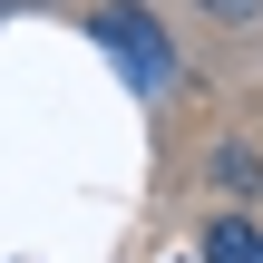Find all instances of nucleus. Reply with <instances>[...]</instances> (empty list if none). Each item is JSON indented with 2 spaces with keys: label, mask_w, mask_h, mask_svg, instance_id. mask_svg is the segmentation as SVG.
<instances>
[{
  "label": "nucleus",
  "mask_w": 263,
  "mask_h": 263,
  "mask_svg": "<svg viewBox=\"0 0 263 263\" xmlns=\"http://www.w3.org/2000/svg\"><path fill=\"white\" fill-rule=\"evenodd\" d=\"M215 185H224V195H254L263 176H254V156H244V146H224V156H215Z\"/></svg>",
  "instance_id": "nucleus-3"
},
{
  "label": "nucleus",
  "mask_w": 263,
  "mask_h": 263,
  "mask_svg": "<svg viewBox=\"0 0 263 263\" xmlns=\"http://www.w3.org/2000/svg\"><path fill=\"white\" fill-rule=\"evenodd\" d=\"M88 39L127 68V88H137V98H166V88H176V39H166L137 0H107V10L88 20Z\"/></svg>",
  "instance_id": "nucleus-1"
},
{
  "label": "nucleus",
  "mask_w": 263,
  "mask_h": 263,
  "mask_svg": "<svg viewBox=\"0 0 263 263\" xmlns=\"http://www.w3.org/2000/svg\"><path fill=\"white\" fill-rule=\"evenodd\" d=\"M205 263H263V224H244V215H224V224L205 234Z\"/></svg>",
  "instance_id": "nucleus-2"
},
{
  "label": "nucleus",
  "mask_w": 263,
  "mask_h": 263,
  "mask_svg": "<svg viewBox=\"0 0 263 263\" xmlns=\"http://www.w3.org/2000/svg\"><path fill=\"white\" fill-rule=\"evenodd\" d=\"M205 10H215V20H254L263 0H205Z\"/></svg>",
  "instance_id": "nucleus-4"
}]
</instances>
